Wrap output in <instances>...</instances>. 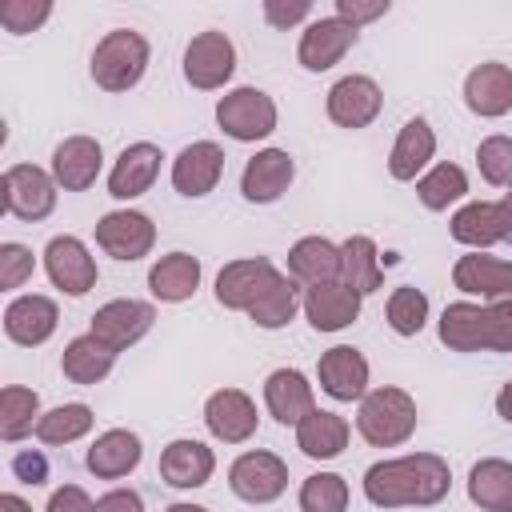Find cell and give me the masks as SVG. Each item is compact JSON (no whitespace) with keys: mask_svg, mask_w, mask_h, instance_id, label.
I'll return each mask as SVG.
<instances>
[{"mask_svg":"<svg viewBox=\"0 0 512 512\" xmlns=\"http://www.w3.org/2000/svg\"><path fill=\"white\" fill-rule=\"evenodd\" d=\"M348 420L340 412H328V408H316L312 416H304L296 424V448L308 456V460H336L344 448H348Z\"/></svg>","mask_w":512,"mask_h":512,"instance_id":"cell-35","label":"cell"},{"mask_svg":"<svg viewBox=\"0 0 512 512\" xmlns=\"http://www.w3.org/2000/svg\"><path fill=\"white\" fill-rule=\"evenodd\" d=\"M340 280L348 288H356L360 296H372L384 288V264H380V248L372 236L356 232V236L340 240Z\"/></svg>","mask_w":512,"mask_h":512,"instance_id":"cell-36","label":"cell"},{"mask_svg":"<svg viewBox=\"0 0 512 512\" xmlns=\"http://www.w3.org/2000/svg\"><path fill=\"white\" fill-rule=\"evenodd\" d=\"M116 356H120V352H112L104 340H96L92 332H84V336H72V340L64 344V352H60V372H64V380L92 388V384H100V380L112 376Z\"/></svg>","mask_w":512,"mask_h":512,"instance_id":"cell-32","label":"cell"},{"mask_svg":"<svg viewBox=\"0 0 512 512\" xmlns=\"http://www.w3.org/2000/svg\"><path fill=\"white\" fill-rule=\"evenodd\" d=\"M160 164H164V152L152 140H136V144L120 148V156L108 168V196L120 200V204L140 200L144 192H152V184L160 176Z\"/></svg>","mask_w":512,"mask_h":512,"instance_id":"cell-16","label":"cell"},{"mask_svg":"<svg viewBox=\"0 0 512 512\" xmlns=\"http://www.w3.org/2000/svg\"><path fill=\"white\" fill-rule=\"evenodd\" d=\"M316 380H320V392L340 400V404H360L368 396V384H372V368H368V356L352 344H332L328 352H320L316 360Z\"/></svg>","mask_w":512,"mask_h":512,"instance_id":"cell-14","label":"cell"},{"mask_svg":"<svg viewBox=\"0 0 512 512\" xmlns=\"http://www.w3.org/2000/svg\"><path fill=\"white\" fill-rule=\"evenodd\" d=\"M264 408L276 424L296 428L304 416L316 412V388L300 368H276L264 376Z\"/></svg>","mask_w":512,"mask_h":512,"instance_id":"cell-23","label":"cell"},{"mask_svg":"<svg viewBox=\"0 0 512 512\" xmlns=\"http://www.w3.org/2000/svg\"><path fill=\"white\" fill-rule=\"evenodd\" d=\"M212 472H216V452L204 440L180 436V440L164 444V452H160V480L168 488H180V492L204 488L212 480Z\"/></svg>","mask_w":512,"mask_h":512,"instance_id":"cell-26","label":"cell"},{"mask_svg":"<svg viewBox=\"0 0 512 512\" xmlns=\"http://www.w3.org/2000/svg\"><path fill=\"white\" fill-rule=\"evenodd\" d=\"M44 272L52 280V288H60L64 296H88L100 280V268H96V256L88 252V244L72 232L64 236H52L44 244Z\"/></svg>","mask_w":512,"mask_h":512,"instance_id":"cell-10","label":"cell"},{"mask_svg":"<svg viewBox=\"0 0 512 512\" xmlns=\"http://www.w3.org/2000/svg\"><path fill=\"white\" fill-rule=\"evenodd\" d=\"M96 248L120 264L144 260L156 248V224L140 208H112L96 220Z\"/></svg>","mask_w":512,"mask_h":512,"instance_id":"cell-8","label":"cell"},{"mask_svg":"<svg viewBox=\"0 0 512 512\" xmlns=\"http://www.w3.org/2000/svg\"><path fill=\"white\" fill-rule=\"evenodd\" d=\"M44 512H96V500L80 484H60V488H52Z\"/></svg>","mask_w":512,"mask_h":512,"instance_id":"cell-47","label":"cell"},{"mask_svg":"<svg viewBox=\"0 0 512 512\" xmlns=\"http://www.w3.org/2000/svg\"><path fill=\"white\" fill-rule=\"evenodd\" d=\"M56 196H60V184L52 180V172H44L36 164H12L0 180L4 212L24 220V224L48 220L56 212Z\"/></svg>","mask_w":512,"mask_h":512,"instance_id":"cell-6","label":"cell"},{"mask_svg":"<svg viewBox=\"0 0 512 512\" xmlns=\"http://www.w3.org/2000/svg\"><path fill=\"white\" fill-rule=\"evenodd\" d=\"M256 424H260V412H256V400L244 388H216L204 400V428L220 444H244V440H252L256 436Z\"/></svg>","mask_w":512,"mask_h":512,"instance_id":"cell-15","label":"cell"},{"mask_svg":"<svg viewBox=\"0 0 512 512\" xmlns=\"http://www.w3.org/2000/svg\"><path fill=\"white\" fill-rule=\"evenodd\" d=\"M348 480L340 472H312L300 484V512H348Z\"/></svg>","mask_w":512,"mask_h":512,"instance_id":"cell-41","label":"cell"},{"mask_svg":"<svg viewBox=\"0 0 512 512\" xmlns=\"http://www.w3.org/2000/svg\"><path fill=\"white\" fill-rule=\"evenodd\" d=\"M356 36H360V28L344 24L336 12L332 16H312L304 24V32H300L296 60H300L304 72H328V68H336L352 52Z\"/></svg>","mask_w":512,"mask_h":512,"instance_id":"cell-13","label":"cell"},{"mask_svg":"<svg viewBox=\"0 0 512 512\" xmlns=\"http://www.w3.org/2000/svg\"><path fill=\"white\" fill-rule=\"evenodd\" d=\"M432 156H436V132L424 116H412L400 124L396 140H392V152H388V176L408 184V180H420L428 168H432Z\"/></svg>","mask_w":512,"mask_h":512,"instance_id":"cell-28","label":"cell"},{"mask_svg":"<svg viewBox=\"0 0 512 512\" xmlns=\"http://www.w3.org/2000/svg\"><path fill=\"white\" fill-rule=\"evenodd\" d=\"M360 308H364V296L356 288H348L344 280L304 288V296H300V312L316 332H344L348 324H356Z\"/></svg>","mask_w":512,"mask_h":512,"instance_id":"cell-20","label":"cell"},{"mask_svg":"<svg viewBox=\"0 0 512 512\" xmlns=\"http://www.w3.org/2000/svg\"><path fill=\"white\" fill-rule=\"evenodd\" d=\"M476 168L492 188H508L512 192V136L492 132L476 144Z\"/></svg>","mask_w":512,"mask_h":512,"instance_id":"cell-42","label":"cell"},{"mask_svg":"<svg viewBox=\"0 0 512 512\" xmlns=\"http://www.w3.org/2000/svg\"><path fill=\"white\" fill-rule=\"evenodd\" d=\"M52 0H0V28L12 36H28L40 24H48Z\"/></svg>","mask_w":512,"mask_h":512,"instance_id":"cell-43","label":"cell"},{"mask_svg":"<svg viewBox=\"0 0 512 512\" xmlns=\"http://www.w3.org/2000/svg\"><path fill=\"white\" fill-rule=\"evenodd\" d=\"M100 168H104V148H100L96 136H84V132L64 136V140L52 148V164H48L52 180H56L64 192H88V188L96 184Z\"/></svg>","mask_w":512,"mask_h":512,"instance_id":"cell-17","label":"cell"},{"mask_svg":"<svg viewBox=\"0 0 512 512\" xmlns=\"http://www.w3.org/2000/svg\"><path fill=\"white\" fill-rule=\"evenodd\" d=\"M156 324V308L148 300L136 296H116L108 304H100L88 320V332L96 340H104L112 352H128L132 344H140Z\"/></svg>","mask_w":512,"mask_h":512,"instance_id":"cell-9","label":"cell"},{"mask_svg":"<svg viewBox=\"0 0 512 512\" xmlns=\"http://www.w3.org/2000/svg\"><path fill=\"white\" fill-rule=\"evenodd\" d=\"M220 176H224V148L216 140H192L172 160V188L188 200L216 192Z\"/></svg>","mask_w":512,"mask_h":512,"instance_id":"cell-18","label":"cell"},{"mask_svg":"<svg viewBox=\"0 0 512 512\" xmlns=\"http://www.w3.org/2000/svg\"><path fill=\"white\" fill-rule=\"evenodd\" d=\"M216 124H220L224 136H232L240 144H256V140H268L276 132L280 112H276V100L264 88L240 84V88H232L216 100Z\"/></svg>","mask_w":512,"mask_h":512,"instance_id":"cell-5","label":"cell"},{"mask_svg":"<svg viewBox=\"0 0 512 512\" xmlns=\"http://www.w3.org/2000/svg\"><path fill=\"white\" fill-rule=\"evenodd\" d=\"M140 460H144V440L132 428H108L84 452V468L96 480H124L140 468Z\"/></svg>","mask_w":512,"mask_h":512,"instance_id":"cell-24","label":"cell"},{"mask_svg":"<svg viewBox=\"0 0 512 512\" xmlns=\"http://www.w3.org/2000/svg\"><path fill=\"white\" fill-rule=\"evenodd\" d=\"M380 108H384V92H380V84H376L372 76H364V72L340 76V80L328 88V96H324L328 120H332L336 128H348V132L368 128V124L380 116Z\"/></svg>","mask_w":512,"mask_h":512,"instance_id":"cell-12","label":"cell"},{"mask_svg":"<svg viewBox=\"0 0 512 512\" xmlns=\"http://www.w3.org/2000/svg\"><path fill=\"white\" fill-rule=\"evenodd\" d=\"M148 56H152V48L136 28H112L96 40L88 72H92L100 92H112V96L132 92L148 72Z\"/></svg>","mask_w":512,"mask_h":512,"instance_id":"cell-3","label":"cell"},{"mask_svg":"<svg viewBox=\"0 0 512 512\" xmlns=\"http://www.w3.org/2000/svg\"><path fill=\"white\" fill-rule=\"evenodd\" d=\"M280 268L268 260V256H240V260H228L220 272H216V304L228 308V312H248V304L260 296V288L276 276Z\"/></svg>","mask_w":512,"mask_h":512,"instance_id":"cell-25","label":"cell"},{"mask_svg":"<svg viewBox=\"0 0 512 512\" xmlns=\"http://www.w3.org/2000/svg\"><path fill=\"white\" fill-rule=\"evenodd\" d=\"M164 512H208L204 504H168Z\"/></svg>","mask_w":512,"mask_h":512,"instance_id":"cell-53","label":"cell"},{"mask_svg":"<svg viewBox=\"0 0 512 512\" xmlns=\"http://www.w3.org/2000/svg\"><path fill=\"white\" fill-rule=\"evenodd\" d=\"M236 72V44L228 40V32H196L184 48V80L200 92H216L232 80Z\"/></svg>","mask_w":512,"mask_h":512,"instance_id":"cell-11","label":"cell"},{"mask_svg":"<svg viewBox=\"0 0 512 512\" xmlns=\"http://www.w3.org/2000/svg\"><path fill=\"white\" fill-rule=\"evenodd\" d=\"M468 500L480 512H512V460L504 456H484L468 468Z\"/></svg>","mask_w":512,"mask_h":512,"instance_id":"cell-33","label":"cell"},{"mask_svg":"<svg viewBox=\"0 0 512 512\" xmlns=\"http://www.w3.org/2000/svg\"><path fill=\"white\" fill-rule=\"evenodd\" d=\"M388 8H392L388 0H336V16L352 28H364L380 16H388Z\"/></svg>","mask_w":512,"mask_h":512,"instance_id":"cell-46","label":"cell"},{"mask_svg":"<svg viewBox=\"0 0 512 512\" xmlns=\"http://www.w3.org/2000/svg\"><path fill=\"white\" fill-rule=\"evenodd\" d=\"M296 180V160L288 148H260L240 172V196L248 204H276Z\"/></svg>","mask_w":512,"mask_h":512,"instance_id":"cell-19","label":"cell"},{"mask_svg":"<svg viewBox=\"0 0 512 512\" xmlns=\"http://www.w3.org/2000/svg\"><path fill=\"white\" fill-rule=\"evenodd\" d=\"M200 276H204V268H200V260L192 252H164L148 268V292L160 304H184V300L196 296Z\"/></svg>","mask_w":512,"mask_h":512,"instance_id":"cell-29","label":"cell"},{"mask_svg":"<svg viewBox=\"0 0 512 512\" xmlns=\"http://www.w3.org/2000/svg\"><path fill=\"white\" fill-rule=\"evenodd\" d=\"M452 284L472 300L480 296L484 304L512 300V260L488 256V252H464L452 264Z\"/></svg>","mask_w":512,"mask_h":512,"instance_id":"cell-22","label":"cell"},{"mask_svg":"<svg viewBox=\"0 0 512 512\" xmlns=\"http://www.w3.org/2000/svg\"><path fill=\"white\" fill-rule=\"evenodd\" d=\"M288 276L304 288L340 280V244H332L328 236H300L288 248Z\"/></svg>","mask_w":512,"mask_h":512,"instance_id":"cell-30","label":"cell"},{"mask_svg":"<svg viewBox=\"0 0 512 512\" xmlns=\"http://www.w3.org/2000/svg\"><path fill=\"white\" fill-rule=\"evenodd\" d=\"M40 396L24 384H8L0 392V436L8 444L24 440V436H36V424H40Z\"/></svg>","mask_w":512,"mask_h":512,"instance_id":"cell-39","label":"cell"},{"mask_svg":"<svg viewBox=\"0 0 512 512\" xmlns=\"http://www.w3.org/2000/svg\"><path fill=\"white\" fill-rule=\"evenodd\" d=\"M496 416H500L504 424H512V380L500 384V392H496Z\"/></svg>","mask_w":512,"mask_h":512,"instance_id":"cell-50","label":"cell"},{"mask_svg":"<svg viewBox=\"0 0 512 512\" xmlns=\"http://www.w3.org/2000/svg\"><path fill=\"white\" fill-rule=\"evenodd\" d=\"M32 272H36L32 248L20 244V240H4L0 244V288L4 292H16V288H24L32 280Z\"/></svg>","mask_w":512,"mask_h":512,"instance_id":"cell-44","label":"cell"},{"mask_svg":"<svg viewBox=\"0 0 512 512\" xmlns=\"http://www.w3.org/2000/svg\"><path fill=\"white\" fill-rule=\"evenodd\" d=\"M228 488L244 504H272L288 488V464L268 448H248L228 464Z\"/></svg>","mask_w":512,"mask_h":512,"instance_id":"cell-7","label":"cell"},{"mask_svg":"<svg viewBox=\"0 0 512 512\" xmlns=\"http://www.w3.org/2000/svg\"><path fill=\"white\" fill-rule=\"evenodd\" d=\"M92 424H96V416H92L88 404H80V400H72V404H56V408H48V412L40 416V424H36V440L48 444V448H64V444L84 440V436L92 432Z\"/></svg>","mask_w":512,"mask_h":512,"instance_id":"cell-37","label":"cell"},{"mask_svg":"<svg viewBox=\"0 0 512 512\" xmlns=\"http://www.w3.org/2000/svg\"><path fill=\"white\" fill-rule=\"evenodd\" d=\"M468 196V172L460 164H432L420 180H416V200L428 212H448L452 204H460Z\"/></svg>","mask_w":512,"mask_h":512,"instance_id":"cell-38","label":"cell"},{"mask_svg":"<svg viewBox=\"0 0 512 512\" xmlns=\"http://www.w3.org/2000/svg\"><path fill=\"white\" fill-rule=\"evenodd\" d=\"M496 208H500V224H504V244H512V192H504L496 200Z\"/></svg>","mask_w":512,"mask_h":512,"instance_id":"cell-51","label":"cell"},{"mask_svg":"<svg viewBox=\"0 0 512 512\" xmlns=\"http://www.w3.org/2000/svg\"><path fill=\"white\" fill-rule=\"evenodd\" d=\"M428 312H432V304H428V296L416 288V284H400V288H392L388 292V304H384V320H388V328L396 332V336H420L424 332V324H428Z\"/></svg>","mask_w":512,"mask_h":512,"instance_id":"cell-40","label":"cell"},{"mask_svg":"<svg viewBox=\"0 0 512 512\" xmlns=\"http://www.w3.org/2000/svg\"><path fill=\"white\" fill-rule=\"evenodd\" d=\"M296 312H300V284H296L288 272H276V276L260 288V296L248 304L244 316H248L256 328L276 332V328H288V324L296 320Z\"/></svg>","mask_w":512,"mask_h":512,"instance_id":"cell-34","label":"cell"},{"mask_svg":"<svg viewBox=\"0 0 512 512\" xmlns=\"http://www.w3.org/2000/svg\"><path fill=\"white\" fill-rule=\"evenodd\" d=\"M60 324V308L52 296H40V292H24V296H12L8 308H4V336L20 348H40L52 340Z\"/></svg>","mask_w":512,"mask_h":512,"instance_id":"cell-21","label":"cell"},{"mask_svg":"<svg viewBox=\"0 0 512 512\" xmlns=\"http://www.w3.org/2000/svg\"><path fill=\"white\" fill-rule=\"evenodd\" d=\"M360 488L364 500L376 508H432L448 496L452 468L436 452H404L368 464Z\"/></svg>","mask_w":512,"mask_h":512,"instance_id":"cell-1","label":"cell"},{"mask_svg":"<svg viewBox=\"0 0 512 512\" xmlns=\"http://www.w3.org/2000/svg\"><path fill=\"white\" fill-rule=\"evenodd\" d=\"M0 512H32V504H28L20 492H4V496H0Z\"/></svg>","mask_w":512,"mask_h":512,"instance_id":"cell-52","label":"cell"},{"mask_svg":"<svg viewBox=\"0 0 512 512\" xmlns=\"http://www.w3.org/2000/svg\"><path fill=\"white\" fill-rule=\"evenodd\" d=\"M464 104L480 120H500L512 112V68L500 60H484L464 76Z\"/></svg>","mask_w":512,"mask_h":512,"instance_id":"cell-27","label":"cell"},{"mask_svg":"<svg viewBox=\"0 0 512 512\" xmlns=\"http://www.w3.org/2000/svg\"><path fill=\"white\" fill-rule=\"evenodd\" d=\"M356 432L372 448H400V444H408L412 432H416V400H412V392H404L396 384L368 388V396L356 408Z\"/></svg>","mask_w":512,"mask_h":512,"instance_id":"cell-4","label":"cell"},{"mask_svg":"<svg viewBox=\"0 0 512 512\" xmlns=\"http://www.w3.org/2000/svg\"><path fill=\"white\" fill-rule=\"evenodd\" d=\"M436 336L448 352H512V300H452L436 320Z\"/></svg>","mask_w":512,"mask_h":512,"instance_id":"cell-2","label":"cell"},{"mask_svg":"<svg viewBox=\"0 0 512 512\" xmlns=\"http://www.w3.org/2000/svg\"><path fill=\"white\" fill-rule=\"evenodd\" d=\"M12 472H16L24 484H44L48 464H44V456H40V452H20V456L12 460Z\"/></svg>","mask_w":512,"mask_h":512,"instance_id":"cell-49","label":"cell"},{"mask_svg":"<svg viewBox=\"0 0 512 512\" xmlns=\"http://www.w3.org/2000/svg\"><path fill=\"white\" fill-rule=\"evenodd\" d=\"M260 12H264V20H268L272 28L288 32V28L304 24V20H312V0H264Z\"/></svg>","mask_w":512,"mask_h":512,"instance_id":"cell-45","label":"cell"},{"mask_svg":"<svg viewBox=\"0 0 512 512\" xmlns=\"http://www.w3.org/2000/svg\"><path fill=\"white\" fill-rule=\"evenodd\" d=\"M96 512H144V500L132 488H112L96 500Z\"/></svg>","mask_w":512,"mask_h":512,"instance_id":"cell-48","label":"cell"},{"mask_svg":"<svg viewBox=\"0 0 512 512\" xmlns=\"http://www.w3.org/2000/svg\"><path fill=\"white\" fill-rule=\"evenodd\" d=\"M448 236L456 244H464L468 252H488L492 244L504 240V224H500V208L496 200H468L452 212L448 220Z\"/></svg>","mask_w":512,"mask_h":512,"instance_id":"cell-31","label":"cell"}]
</instances>
